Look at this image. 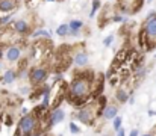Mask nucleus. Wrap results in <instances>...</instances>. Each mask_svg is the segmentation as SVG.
<instances>
[{
    "mask_svg": "<svg viewBox=\"0 0 156 136\" xmlns=\"http://www.w3.org/2000/svg\"><path fill=\"white\" fill-rule=\"evenodd\" d=\"M144 35L147 38V48H153L156 44V12H150L144 23Z\"/></svg>",
    "mask_w": 156,
    "mask_h": 136,
    "instance_id": "1",
    "label": "nucleus"
},
{
    "mask_svg": "<svg viewBox=\"0 0 156 136\" xmlns=\"http://www.w3.org/2000/svg\"><path fill=\"white\" fill-rule=\"evenodd\" d=\"M18 135L17 136H30L37 130V117L24 115L18 123Z\"/></svg>",
    "mask_w": 156,
    "mask_h": 136,
    "instance_id": "2",
    "label": "nucleus"
},
{
    "mask_svg": "<svg viewBox=\"0 0 156 136\" xmlns=\"http://www.w3.org/2000/svg\"><path fill=\"white\" fill-rule=\"evenodd\" d=\"M70 92L71 95L77 97V98H82L85 95H88L90 92V82L87 79H82V77H77L71 82L70 85Z\"/></svg>",
    "mask_w": 156,
    "mask_h": 136,
    "instance_id": "3",
    "label": "nucleus"
},
{
    "mask_svg": "<svg viewBox=\"0 0 156 136\" xmlns=\"http://www.w3.org/2000/svg\"><path fill=\"white\" fill-rule=\"evenodd\" d=\"M47 77V71L41 67H35L34 70H30V74H29V79H30V83L32 85H38L41 82H44Z\"/></svg>",
    "mask_w": 156,
    "mask_h": 136,
    "instance_id": "4",
    "label": "nucleus"
},
{
    "mask_svg": "<svg viewBox=\"0 0 156 136\" xmlns=\"http://www.w3.org/2000/svg\"><path fill=\"white\" fill-rule=\"evenodd\" d=\"M118 3L123 12H133V11H140L143 0H118Z\"/></svg>",
    "mask_w": 156,
    "mask_h": 136,
    "instance_id": "5",
    "label": "nucleus"
},
{
    "mask_svg": "<svg viewBox=\"0 0 156 136\" xmlns=\"http://www.w3.org/2000/svg\"><path fill=\"white\" fill-rule=\"evenodd\" d=\"M64 120H65V112H64L62 109L55 107V109L52 110V113L49 115V126L53 127V126H56V124L62 123Z\"/></svg>",
    "mask_w": 156,
    "mask_h": 136,
    "instance_id": "6",
    "label": "nucleus"
},
{
    "mask_svg": "<svg viewBox=\"0 0 156 136\" xmlns=\"http://www.w3.org/2000/svg\"><path fill=\"white\" fill-rule=\"evenodd\" d=\"M74 118L79 120V121H82V123H85V124H90L91 120H93V113H91L90 109H82L77 113H74Z\"/></svg>",
    "mask_w": 156,
    "mask_h": 136,
    "instance_id": "7",
    "label": "nucleus"
},
{
    "mask_svg": "<svg viewBox=\"0 0 156 136\" xmlns=\"http://www.w3.org/2000/svg\"><path fill=\"white\" fill-rule=\"evenodd\" d=\"M20 48L17 47V45H12V47H9L8 50H6V59L9 61V62H15V61H18V58H20Z\"/></svg>",
    "mask_w": 156,
    "mask_h": 136,
    "instance_id": "8",
    "label": "nucleus"
},
{
    "mask_svg": "<svg viewBox=\"0 0 156 136\" xmlns=\"http://www.w3.org/2000/svg\"><path fill=\"white\" fill-rule=\"evenodd\" d=\"M15 6H17V0H0L2 12H11L12 9H15Z\"/></svg>",
    "mask_w": 156,
    "mask_h": 136,
    "instance_id": "9",
    "label": "nucleus"
},
{
    "mask_svg": "<svg viewBox=\"0 0 156 136\" xmlns=\"http://www.w3.org/2000/svg\"><path fill=\"white\" fill-rule=\"evenodd\" d=\"M70 32H68V35H77V32L83 27V21L82 20H73V21H70Z\"/></svg>",
    "mask_w": 156,
    "mask_h": 136,
    "instance_id": "10",
    "label": "nucleus"
},
{
    "mask_svg": "<svg viewBox=\"0 0 156 136\" xmlns=\"http://www.w3.org/2000/svg\"><path fill=\"white\" fill-rule=\"evenodd\" d=\"M12 27H14L15 32H18V33H27V32H29V24H27L24 20L15 21V23L12 24Z\"/></svg>",
    "mask_w": 156,
    "mask_h": 136,
    "instance_id": "11",
    "label": "nucleus"
},
{
    "mask_svg": "<svg viewBox=\"0 0 156 136\" xmlns=\"http://www.w3.org/2000/svg\"><path fill=\"white\" fill-rule=\"evenodd\" d=\"M102 113H103V118H106V120H114L118 113V107L117 106H106Z\"/></svg>",
    "mask_w": 156,
    "mask_h": 136,
    "instance_id": "12",
    "label": "nucleus"
},
{
    "mask_svg": "<svg viewBox=\"0 0 156 136\" xmlns=\"http://www.w3.org/2000/svg\"><path fill=\"white\" fill-rule=\"evenodd\" d=\"M74 64L79 65V67H85L88 64V56L85 53H76L74 56Z\"/></svg>",
    "mask_w": 156,
    "mask_h": 136,
    "instance_id": "13",
    "label": "nucleus"
},
{
    "mask_svg": "<svg viewBox=\"0 0 156 136\" xmlns=\"http://www.w3.org/2000/svg\"><path fill=\"white\" fill-rule=\"evenodd\" d=\"M15 80V71L14 70H6L3 74V83H12Z\"/></svg>",
    "mask_w": 156,
    "mask_h": 136,
    "instance_id": "14",
    "label": "nucleus"
},
{
    "mask_svg": "<svg viewBox=\"0 0 156 136\" xmlns=\"http://www.w3.org/2000/svg\"><path fill=\"white\" fill-rule=\"evenodd\" d=\"M68 32H70V26H68V24H61V26L56 29V33H58L59 37H65V35H68Z\"/></svg>",
    "mask_w": 156,
    "mask_h": 136,
    "instance_id": "15",
    "label": "nucleus"
},
{
    "mask_svg": "<svg viewBox=\"0 0 156 136\" xmlns=\"http://www.w3.org/2000/svg\"><path fill=\"white\" fill-rule=\"evenodd\" d=\"M115 97H117V100H118L120 103H126V101L129 100V98H127V94H126L124 91H118Z\"/></svg>",
    "mask_w": 156,
    "mask_h": 136,
    "instance_id": "16",
    "label": "nucleus"
},
{
    "mask_svg": "<svg viewBox=\"0 0 156 136\" xmlns=\"http://www.w3.org/2000/svg\"><path fill=\"white\" fill-rule=\"evenodd\" d=\"M34 37H41V38H50V33H49L47 30H44V29H40V30H37V32L34 33Z\"/></svg>",
    "mask_w": 156,
    "mask_h": 136,
    "instance_id": "17",
    "label": "nucleus"
},
{
    "mask_svg": "<svg viewBox=\"0 0 156 136\" xmlns=\"http://www.w3.org/2000/svg\"><path fill=\"white\" fill-rule=\"evenodd\" d=\"M112 126H114V130H120L121 129V117H115L114 118V123H112Z\"/></svg>",
    "mask_w": 156,
    "mask_h": 136,
    "instance_id": "18",
    "label": "nucleus"
},
{
    "mask_svg": "<svg viewBox=\"0 0 156 136\" xmlns=\"http://www.w3.org/2000/svg\"><path fill=\"white\" fill-rule=\"evenodd\" d=\"M99 8H100V0H94V2H93V9H91L90 17H94V14L99 11Z\"/></svg>",
    "mask_w": 156,
    "mask_h": 136,
    "instance_id": "19",
    "label": "nucleus"
},
{
    "mask_svg": "<svg viewBox=\"0 0 156 136\" xmlns=\"http://www.w3.org/2000/svg\"><path fill=\"white\" fill-rule=\"evenodd\" d=\"M70 132H71V133H79V132H80V129H79L74 123H70Z\"/></svg>",
    "mask_w": 156,
    "mask_h": 136,
    "instance_id": "20",
    "label": "nucleus"
},
{
    "mask_svg": "<svg viewBox=\"0 0 156 136\" xmlns=\"http://www.w3.org/2000/svg\"><path fill=\"white\" fill-rule=\"evenodd\" d=\"M112 41H114V37H112V35H109V37H106V38H105L103 44L106 45V47H109V45L112 44Z\"/></svg>",
    "mask_w": 156,
    "mask_h": 136,
    "instance_id": "21",
    "label": "nucleus"
},
{
    "mask_svg": "<svg viewBox=\"0 0 156 136\" xmlns=\"http://www.w3.org/2000/svg\"><path fill=\"white\" fill-rule=\"evenodd\" d=\"M129 136H140V132L135 129V130H132V132H130V135H129Z\"/></svg>",
    "mask_w": 156,
    "mask_h": 136,
    "instance_id": "22",
    "label": "nucleus"
},
{
    "mask_svg": "<svg viewBox=\"0 0 156 136\" xmlns=\"http://www.w3.org/2000/svg\"><path fill=\"white\" fill-rule=\"evenodd\" d=\"M112 20H114V21H117V23H120V21H123L124 18H123V17H114Z\"/></svg>",
    "mask_w": 156,
    "mask_h": 136,
    "instance_id": "23",
    "label": "nucleus"
},
{
    "mask_svg": "<svg viewBox=\"0 0 156 136\" xmlns=\"http://www.w3.org/2000/svg\"><path fill=\"white\" fill-rule=\"evenodd\" d=\"M117 136H126V132H124V129H120L118 130V135Z\"/></svg>",
    "mask_w": 156,
    "mask_h": 136,
    "instance_id": "24",
    "label": "nucleus"
},
{
    "mask_svg": "<svg viewBox=\"0 0 156 136\" xmlns=\"http://www.w3.org/2000/svg\"><path fill=\"white\" fill-rule=\"evenodd\" d=\"M143 136H153V133H146V135H143Z\"/></svg>",
    "mask_w": 156,
    "mask_h": 136,
    "instance_id": "25",
    "label": "nucleus"
},
{
    "mask_svg": "<svg viewBox=\"0 0 156 136\" xmlns=\"http://www.w3.org/2000/svg\"><path fill=\"white\" fill-rule=\"evenodd\" d=\"M2 56H3V53H2V51H0V59H2Z\"/></svg>",
    "mask_w": 156,
    "mask_h": 136,
    "instance_id": "26",
    "label": "nucleus"
},
{
    "mask_svg": "<svg viewBox=\"0 0 156 136\" xmlns=\"http://www.w3.org/2000/svg\"><path fill=\"white\" fill-rule=\"evenodd\" d=\"M47 2H55V0H47Z\"/></svg>",
    "mask_w": 156,
    "mask_h": 136,
    "instance_id": "27",
    "label": "nucleus"
},
{
    "mask_svg": "<svg viewBox=\"0 0 156 136\" xmlns=\"http://www.w3.org/2000/svg\"><path fill=\"white\" fill-rule=\"evenodd\" d=\"M147 2H149V3H150V2H152V0H147Z\"/></svg>",
    "mask_w": 156,
    "mask_h": 136,
    "instance_id": "28",
    "label": "nucleus"
},
{
    "mask_svg": "<svg viewBox=\"0 0 156 136\" xmlns=\"http://www.w3.org/2000/svg\"><path fill=\"white\" fill-rule=\"evenodd\" d=\"M103 136H111V135H103Z\"/></svg>",
    "mask_w": 156,
    "mask_h": 136,
    "instance_id": "29",
    "label": "nucleus"
},
{
    "mask_svg": "<svg viewBox=\"0 0 156 136\" xmlns=\"http://www.w3.org/2000/svg\"><path fill=\"white\" fill-rule=\"evenodd\" d=\"M155 58H156V54H155Z\"/></svg>",
    "mask_w": 156,
    "mask_h": 136,
    "instance_id": "30",
    "label": "nucleus"
}]
</instances>
